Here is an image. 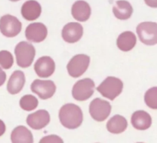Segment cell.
<instances>
[{"label":"cell","mask_w":157,"mask_h":143,"mask_svg":"<svg viewBox=\"0 0 157 143\" xmlns=\"http://www.w3.org/2000/svg\"><path fill=\"white\" fill-rule=\"evenodd\" d=\"M6 129V125H5L4 121H2V120L0 119V136H2V135L5 133Z\"/></svg>","instance_id":"83f0119b"},{"label":"cell","mask_w":157,"mask_h":143,"mask_svg":"<svg viewBox=\"0 0 157 143\" xmlns=\"http://www.w3.org/2000/svg\"><path fill=\"white\" fill-rule=\"evenodd\" d=\"M123 89L124 83L120 78L108 76L97 88V90L104 97L113 101L121 95Z\"/></svg>","instance_id":"7a4b0ae2"},{"label":"cell","mask_w":157,"mask_h":143,"mask_svg":"<svg viewBox=\"0 0 157 143\" xmlns=\"http://www.w3.org/2000/svg\"><path fill=\"white\" fill-rule=\"evenodd\" d=\"M35 73L40 78H48L55 71V61L50 56L40 57L34 66Z\"/></svg>","instance_id":"8fae6325"},{"label":"cell","mask_w":157,"mask_h":143,"mask_svg":"<svg viewBox=\"0 0 157 143\" xmlns=\"http://www.w3.org/2000/svg\"><path fill=\"white\" fill-rule=\"evenodd\" d=\"M113 12L118 19L127 20L131 17L133 9L131 4L127 0H118L113 6Z\"/></svg>","instance_id":"ac0fdd59"},{"label":"cell","mask_w":157,"mask_h":143,"mask_svg":"<svg viewBox=\"0 0 157 143\" xmlns=\"http://www.w3.org/2000/svg\"><path fill=\"white\" fill-rule=\"evenodd\" d=\"M31 90L41 99H48L55 95L56 85L52 80L35 79L31 85Z\"/></svg>","instance_id":"9c48e42d"},{"label":"cell","mask_w":157,"mask_h":143,"mask_svg":"<svg viewBox=\"0 0 157 143\" xmlns=\"http://www.w3.org/2000/svg\"><path fill=\"white\" fill-rule=\"evenodd\" d=\"M128 122L124 116L116 115L110 118L107 123V129L113 134H121L127 129Z\"/></svg>","instance_id":"44dd1931"},{"label":"cell","mask_w":157,"mask_h":143,"mask_svg":"<svg viewBox=\"0 0 157 143\" xmlns=\"http://www.w3.org/2000/svg\"><path fill=\"white\" fill-rule=\"evenodd\" d=\"M71 15L77 21L86 22L91 15V8L87 2L78 0L72 5Z\"/></svg>","instance_id":"9a60e30c"},{"label":"cell","mask_w":157,"mask_h":143,"mask_svg":"<svg viewBox=\"0 0 157 143\" xmlns=\"http://www.w3.org/2000/svg\"><path fill=\"white\" fill-rule=\"evenodd\" d=\"M58 116L61 125L69 129H78L83 122L82 110L79 106L72 103L64 105L60 109Z\"/></svg>","instance_id":"6da1fadb"},{"label":"cell","mask_w":157,"mask_h":143,"mask_svg":"<svg viewBox=\"0 0 157 143\" xmlns=\"http://www.w3.org/2000/svg\"><path fill=\"white\" fill-rule=\"evenodd\" d=\"M11 141L13 143H32L34 141L33 135L27 128L19 125L12 132Z\"/></svg>","instance_id":"ffe728a7"},{"label":"cell","mask_w":157,"mask_h":143,"mask_svg":"<svg viewBox=\"0 0 157 143\" xmlns=\"http://www.w3.org/2000/svg\"><path fill=\"white\" fill-rule=\"evenodd\" d=\"M136 44V37L133 32L126 31L122 32L117 39V46L123 52H129L135 47Z\"/></svg>","instance_id":"d6986e66"},{"label":"cell","mask_w":157,"mask_h":143,"mask_svg":"<svg viewBox=\"0 0 157 143\" xmlns=\"http://www.w3.org/2000/svg\"><path fill=\"white\" fill-rule=\"evenodd\" d=\"M6 79V74L4 71L2 69V68L0 67V86L2 85L5 83Z\"/></svg>","instance_id":"484cf974"},{"label":"cell","mask_w":157,"mask_h":143,"mask_svg":"<svg viewBox=\"0 0 157 143\" xmlns=\"http://www.w3.org/2000/svg\"><path fill=\"white\" fill-rule=\"evenodd\" d=\"M14 63V58L12 53L7 50L0 51V66L2 69H9Z\"/></svg>","instance_id":"cb8c5ba5"},{"label":"cell","mask_w":157,"mask_h":143,"mask_svg":"<svg viewBox=\"0 0 157 143\" xmlns=\"http://www.w3.org/2000/svg\"><path fill=\"white\" fill-rule=\"evenodd\" d=\"M25 33L28 41L38 43L47 38L48 29L43 23L33 22L27 26Z\"/></svg>","instance_id":"30bf717a"},{"label":"cell","mask_w":157,"mask_h":143,"mask_svg":"<svg viewBox=\"0 0 157 143\" xmlns=\"http://www.w3.org/2000/svg\"><path fill=\"white\" fill-rule=\"evenodd\" d=\"M146 4L151 8H157V0H144Z\"/></svg>","instance_id":"4316f807"},{"label":"cell","mask_w":157,"mask_h":143,"mask_svg":"<svg viewBox=\"0 0 157 143\" xmlns=\"http://www.w3.org/2000/svg\"><path fill=\"white\" fill-rule=\"evenodd\" d=\"M90 61V56L85 54H78L75 55L67 64V72L73 78H79L88 69Z\"/></svg>","instance_id":"52a82bcc"},{"label":"cell","mask_w":157,"mask_h":143,"mask_svg":"<svg viewBox=\"0 0 157 143\" xmlns=\"http://www.w3.org/2000/svg\"><path fill=\"white\" fill-rule=\"evenodd\" d=\"M146 105L152 109H157V86L150 88L144 95Z\"/></svg>","instance_id":"603a6c76"},{"label":"cell","mask_w":157,"mask_h":143,"mask_svg":"<svg viewBox=\"0 0 157 143\" xmlns=\"http://www.w3.org/2000/svg\"><path fill=\"white\" fill-rule=\"evenodd\" d=\"M95 83L91 78H83L74 85L72 89V96L77 101H86L93 95Z\"/></svg>","instance_id":"277c9868"},{"label":"cell","mask_w":157,"mask_h":143,"mask_svg":"<svg viewBox=\"0 0 157 143\" xmlns=\"http://www.w3.org/2000/svg\"><path fill=\"white\" fill-rule=\"evenodd\" d=\"M136 33L140 40L147 46L157 44V23L153 22H144L136 27Z\"/></svg>","instance_id":"5b68a950"},{"label":"cell","mask_w":157,"mask_h":143,"mask_svg":"<svg viewBox=\"0 0 157 143\" xmlns=\"http://www.w3.org/2000/svg\"><path fill=\"white\" fill-rule=\"evenodd\" d=\"M41 6L35 0H28L22 5L21 13L23 18L28 21H35L41 14Z\"/></svg>","instance_id":"5bb4252c"},{"label":"cell","mask_w":157,"mask_h":143,"mask_svg":"<svg viewBox=\"0 0 157 143\" xmlns=\"http://www.w3.org/2000/svg\"><path fill=\"white\" fill-rule=\"evenodd\" d=\"M20 107L25 111H32L38 105V100L32 95H25L19 101Z\"/></svg>","instance_id":"7402d4cb"},{"label":"cell","mask_w":157,"mask_h":143,"mask_svg":"<svg viewBox=\"0 0 157 143\" xmlns=\"http://www.w3.org/2000/svg\"><path fill=\"white\" fill-rule=\"evenodd\" d=\"M111 109V105L109 101L101 98H96L90 103L89 112L94 120L101 122L108 118Z\"/></svg>","instance_id":"8992f818"},{"label":"cell","mask_w":157,"mask_h":143,"mask_svg":"<svg viewBox=\"0 0 157 143\" xmlns=\"http://www.w3.org/2000/svg\"><path fill=\"white\" fill-rule=\"evenodd\" d=\"M16 62L21 68H28L32 64L35 56L34 46L28 42H20L15 48Z\"/></svg>","instance_id":"3957f363"},{"label":"cell","mask_w":157,"mask_h":143,"mask_svg":"<svg viewBox=\"0 0 157 143\" xmlns=\"http://www.w3.org/2000/svg\"><path fill=\"white\" fill-rule=\"evenodd\" d=\"M83 33L84 29L79 22H69L63 28L61 35L66 42L75 43L81 39Z\"/></svg>","instance_id":"7c38bea8"},{"label":"cell","mask_w":157,"mask_h":143,"mask_svg":"<svg viewBox=\"0 0 157 143\" xmlns=\"http://www.w3.org/2000/svg\"><path fill=\"white\" fill-rule=\"evenodd\" d=\"M21 22L12 15H5L0 18V32L3 35L12 38L21 31Z\"/></svg>","instance_id":"ba28073f"},{"label":"cell","mask_w":157,"mask_h":143,"mask_svg":"<svg viewBox=\"0 0 157 143\" xmlns=\"http://www.w3.org/2000/svg\"><path fill=\"white\" fill-rule=\"evenodd\" d=\"M28 125L35 130H40L46 127L50 122V115L48 112L44 109L36 111L28 115L26 118Z\"/></svg>","instance_id":"4fadbf2b"},{"label":"cell","mask_w":157,"mask_h":143,"mask_svg":"<svg viewBox=\"0 0 157 143\" xmlns=\"http://www.w3.org/2000/svg\"><path fill=\"white\" fill-rule=\"evenodd\" d=\"M9 1H11V2H18V1H19V0H9Z\"/></svg>","instance_id":"f1b7e54d"},{"label":"cell","mask_w":157,"mask_h":143,"mask_svg":"<svg viewBox=\"0 0 157 143\" xmlns=\"http://www.w3.org/2000/svg\"><path fill=\"white\" fill-rule=\"evenodd\" d=\"M25 83V77L24 72L16 70L12 74L7 84V90L12 95L19 93Z\"/></svg>","instance_id":"e0dca14e"},{"label":"cell","mask_w":157,"mask_h":143,"mask_svg":"<svg viewBox=\"0 0 157 143\" xmlns=\"http://www.w3.org/2000/svg\"><path fill=\"white\" fill-rule=\"evenodd\" d=\"M131 123L138 130H147L151 126L152 118L150 114L144 110L136 111L131 116Z\"/></svg>","instance_id":"2e32d148"},{"label":"cell","mask_w":157,"mask_h":143,"mask_svg":"<svg viewBox=\"0 0 157 143\" xmlns=\"http://www.w3.org/2000/svg\"><path fill=\"white\" fill-rule=\"evenodd\" d=\"M40 142H63V140L58 135H52L42 138L40 140Z\"/></svg>","instance_id":"d4e9b609"}]
</instances>
